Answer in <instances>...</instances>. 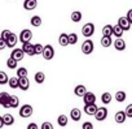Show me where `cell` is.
<instances>
[{"mask_svg":"<svg viewBox=\"0 0 132 129\" xmlns=\"http://www.w3.org/2000/svg\"><path fill=\"white\" fill-rule=\"evenodd\" d=\"M87 93V87L84 86V85H78V86H75V89H74V94L77 95V97H80V98H83V95Z\"/></svg>","mask_w":132,"mask_h":129,"instance_id":"17","label":"cell"},{"mask_svg":"<svg viewBox=\"0 0 132 129\" xmlns=\"http://www.w3.org/2000/svg\"><path fill=\"white\" fill-rule=\"evenodd\" d=\"M126 17H127V20L129 21V24L132 25V9H129V11L127 12V16H126Z\"/></svg>","mask_w":132,"mask_h":129,"instance_id":"43","label":"cell"},{"mask_svg":"<svg viewBox=\"0 0 132 129\" xmlns=\"http://www.w3.org/2000/svg\"><path fill=\"white\" fill-rule=\"evenodd\" d=\"M8 81H9V77H8V74L4 72V71H0V85H7L8 84Z\"/></svg>","mask_w":132,"mask_h":129,"instance_id":"28","label":"cell"},{"mask_svg":"<svg viewBox=\"0 0 132 129\" xmlns=\"http://www.w3.org/2000/svg\"><path fill=\"white\" fill-rule=\"evenodd\" d=\"M114 119H115V123H118V124H123V123L126 121V119H127V115H126L124 111H118V112L115 113Z\"/></svg>","mask_w":132,"mask_h":129,"instance_id":"16","label":"cell"},{"mask_svg":"<svg viewBox=\"0 0 132 129\" xmlns=\"http://www.w3.org/2000/svg\"><path fill=\"white\" fill-rule=\"evenodd\" d=\"M42 56L44 57V60H52V59L54 57V48H53L51 44H45V46L43 47Z\"/></svg>","mask_w":132,"mask_h":129,"instance_id":"1","label":"cell"},{"mask_svg":"<svg viewBox=\"0 0 132 129\" xmlns=\"http://www.w3.org/2000/svg\"><path fill=\"white\" fill-rule=\"evenodd\" d=\"M123 33H124V30H123V29H122L119 25H115V26H113V35H115L117 38H122Z\"/></svg>","mask_w":132,"mask_h":129,"instance_id":"24","label":"cell"},{"mask_svg":"<svg viewBox=\"0 0 132 129\" xmlns=\"http://www.w3.org/2000/svg\"><path fill=\"white\" fill-rule=\"evenodd\" d=\"M3 121H4V125L11 126V125L14 124V117L11 113H5V115H3Z\"/></svg>","mask_w":132,"mask_h":129,"instance_id":"22","label":"cell"},{"mask_svg":"<svg viewBox=\"0 0 132 129\" xmlns=\"http://www.w3.org/2000/svg\"><path fill=\"white\" fill-rule=\"evenodd\" d=\"M111 99H113V97H111L110 93H104V94L101 95V100H102L104 104H109V103L111 102Z\"/></svg>","mask_w":132,"mask_h":129,"instance_id":"34","label":"cell"},{"mask_svg":"<svg viewBox=\"0 0 132 129\" xmlns=\"http://www.w3.org/2000/svg\"><path fill=\"white\" fill-rule=\"evenodd\" d=\"M34 78H35V82H36V84L42 85V84L45 81V74H44L43 72H36L35 76H34Z\"/></svg>","mask_w":132,"mask_h":129,"instance_id":"23","label":"cell"},{"mask_svg":"<svg viewBox=\"0 0 132 129\" xmlns=\"http://www.w3.org/2000/svg\"><path fill=\"white\" fill-rule=\"evenodd\" d=\"M75 43H78V35L75 33L69 34V44H75Z\"/></svg>","mask_w":132,"mask_h":129,"instance_id":"36","label":"cell"},{"mask_svg":"<svg viewBox=\"0 0 132 129\" xmlns=\"http://www.w3.org/2000/svg\"><path fill=\"white\" fill-rule=\"evenodd\" d=\"M7 47V43H5V40L3 39V38H0V50H4Z\"/></svg>","mask_w":132,"mask_h":129,"instance_id":"44","label":"cell"},{"mask_svg":"<svg viewBox=\"0 0 132 129\" xmlns=\"http://www.w3.org/2000/svg\"><path fill=\"white\" fill-rule=\"evenodd\" d=\"M58 43H60V46H62V47L69 46V34H65V33L60 34V37H58Z\"/></svg>","mask_w":132,"mask_h":129,"instance_id":"19","label":"cell"},{"mask_svg":"<svg viewBox=\"0 0 132 129\" xmlns=\"http://www.w3.org/2000/svg\"><path fill=\"white\" fill-rule=\"evenodd\" d=\"M9 97H11V95H9L8 93H5V91L0 93V106H3L4 108H9V104H8Z\"/></svg>","mask_w":132,"mask_h":129,"instance_id":"13","label":"cell"},{"mask_svg":"<svg viewBox=\"0 0 132 129\" xmlns=\"http://www.w3.org/2000/svg\"><path fill=\"white\" fill-rule=\"evenodd\" d=\"M126 98H127V95H126V93H124V91L119 90V91H117V93H115V100H117V102L122 103V102H124V100H126Z\"/></svg>","mask_w":132,"mask_h":129,"instance_id":"27","label":"cell"},{"mask_svg":"<svg viewBox=\"0 0 132 129\" xmlns=\"http://www.w3.org/2000/svg\"><path fill=\"white\" fill-rule=\"evenodd\" d=\"M31 38H32V33H31V30H29V29H23V30L21 31L20 37H18V39L21 40V43L30 42V40H31Z\"/></svg>","mask_w":132,"mask_h":129,"instance_id":"7","label":"cell"},{"mask_svg":"<svg viewBox=\"0 0 132 129\" xmlns=\"http://www.w3.org/2000/svg\"><path fill=\"white\" fill-rule=\"evenodd\" d=\"M22 51L25 52V55H29V56H34L35 55V46L31 43V42H26V43H22Z\"/></svg>","mask_w":132,"mask_h":129,"instance_id":"5","label":"cell"},{"mask_svg":"<svg viewBox=\"0 0 132 129\" xmlns=\"http://www.w3.org/2000/svg\"><path fill=\"white\" fill-rule=\"evenodd\" d=\"M97 108H98V107L96 106V103H93V104H84L83 111H84L88 116H95V113H96Z\"/></svg>","mask_w":132,"mask_h":129,"instance_id":"12","label":"cell"},{"mask_svg":"<svg viewBox=\"0 0 132 129\" xmlns=\"http://www.w3.org/2000/svg\"><path fill=\"white\" fill-rule=\"evenodd\" d=\"M34 46H35V55H42L44 46H42L40 43H36V44H34Z\"/></svg>","mask_w":132,"mask_h":129,"instance_id":"37","label":"cell"},{"mask_svg":"<svg viewBox=\"0 0 132 129\" xmlns=\"http://www.w3.org/2000/svg\"><path fill=\"white\" fill-rule=\"evenodd\" d=\"M118 25H119L124 31H128V30L131 29V24H129V21L127 20V17H119V20H118Z\"/></svg>","mask_w":132,"mask_h":129,"instance_id":"15","label":"cell"},{"mask_svg":"<svg viewBox=\"0 0 132 129\" xmlns=\"http://www.w3.org/2000/svg\"><path fill=\"white\" fill-rule=\"evenodd\" d=\"M57 123H58L60 126H66V125H68V123H69V119H68V116H66V115H60L58 119H57Z\"/></svg>","mask_w":132,"mask_h":129,"instance_id":"25","label":"cell"},{"mask_svg":"<svg viewBox=\"0 0 132 129\" xmlns=\"http://www.w3.org/2000/svg\"><path fill=\"white\" fill-rule=\"evenodd\" d=\"M32 112H34V110H32V107H31L30 104H23V106H21L18 113H20L21 117L27 119V117H30V116L32 115Z\"/></svg>","mask_w":132,"mask_h":129,"instance_id":"3","label":"cell"},{"mask_svg":"<svg viewBox=\"0 0 132 129\" xmlns=\"http://www.w3.org/2000/svg\"><path fill=\"white\" fill-rule=\"evenodd\" d=\"M111 43H113L111 37L102 35V38H101V46H102V47H110V46H111Z\"/></svg>","mask_w":132,"mask_h":129,"instance_id":"26","label":"cell"},{"mask_svg":"<svg viewBox=\"0 0 132 129\" xmlns=\"http://www.w3.org/2000/svg\"><path fill=\"white\" fill-rule=\"evenodd\" d=\"M82 129H93V124L91 121H86V123H83Z\"/></svg>","mask_w":132,"mask_h":129,"instance_id":"41","label":"cell"},{"mask_svg":"<svg viewBox=\"0 0 132 129\" xmlns=\"http://www.w3.org/2000/svg\"><path fill=\"white\" fill-rule=\"evenodd\" d=\"M83 102H84V104H93V103H96V95L91 91H87L83 95Z\"/></svg>","mask_w":132,"mask_h":129,"instance_id":"10","label":"cell"},{"mask_svg":"<svg viewBox=\"0 0 132 129\" xmlns=\"http://www.w3.org/2000/svg\"><path fill=\"white\" fill-rule=\"evenodd\" d=\"M17 60L16 59H13V57H9L8 60H7V67L9 68V69H16L17 68Z\"/></svg>","mask_w":132,"mask_h":129,"instance_id":"32","label":"cell"},{"mask_svg":"<svg viewBox=\"0 0 132 129\" xmlns=\"http://www.w3.org/2000/svg\"><path fill=\"white\" fill-rule=\"evenodd\" d=\"M30 87V81L27 77H18V89L26 91Z\"/></svg>","mask_w":132,"mask_h":129,"instance_id":"8","label":"cell"},{"mask_svg":"<svg viewBox=\"0 0 132 129\" xmlns=\"http://www.w3.org/2000/svg\"><path fill=\"white\" fill-rule=\"evenodd\" d=\"M30 24H31L32 26H35V28H39V26L42 25V18H40L39 16H32L31 20H30Z\"/></svg>","mask_w":132,"mask_h":129,"instance_id":"31","label":"cell"},{"mask_svg":"<svg viewBox=\"0 0 132 129\" xmlns=\"http://www.w3.org/2000/svg\"><path fill=\"white\" fill-rule=\"evenodd\" d=\"M8 104H9V108H17V107L20 106V99H18V97H17V95H11Z\"/></svg>","mask_w":132,"mask_h":129,"instance_id":"21","label":"cell"},{"mask_svg":"<svg viewBox=\"0 0 132 129\" xmlns=\"http://www.w3.org/2000/svg\"><path fill=\"white\" fill-rule=\"evenodd\" d=\"M114 47L117 51H124L126 50V42L122 38H117V40L114 42Z\"/></svg>","mask_w":132,"mask_h":129,"instance_id":"20","label":"cell"},{"mask_svg":"<svg viewBox=\"0 0 132 129\" xmlns=\"http://www.w3.org/2000/svg\"><path fill=\"white\" fill-rule=\"evenodd\" d=\"M4 126V121H3V116H0V129Z\"/></svg>","mask_w":132,"mask_h":129,"instance_id":"45","label":"cell"},{"mask_svg":"<svg viewBox=\"0 0 132 129\" xmlns=\"http://www.w3.org/2000/svg\"><path fill=\"white\" fill-rule=\"evenodd\" d=\"M124 112H126L127 117H132V103H131V104H128V106L126 107Z\"/></svg>","mask_w":132,"mask_h":129,"instance_id":"38","label":"cell"},{"mask_svg":"<svg viewBox=\"0 0 132 129\" xmlns=\"http://www.w3.org/2000/svg\"><path fill=\"white\" fill-rule=\"evenodd\" d=\"M42 129H54V128H53L52 123H49V121H44V123L42 124Z\"/></svg>","mask_w":132,"mask_h":129,"instance_id":"40","label":"cell"},{"mask_svg":"<svg viewBox=\"0 0 132 129\" xmlns=\"http://www.w3.org/2000/svg\"><path fill=\"white\" fill-rule=\"evenodd\" d=\"M17 42H18V37H17L14 33H11V35H9L8 39L5 40L7 47H9V48H14L16 44H17Z\"/></svg>","mask_w":132,"mask_h":129,"instance_id":"9","label":"cell"},{"mask_svg":"<svg viewBox=\"0 0 132 129\" xmlns=\"http://www.w3.org/2000/svg\"><path fill=\"white\" fill-rule=\"evenodd\" d=\"M27 129H39V126H38L36 123H30V124L27 125Z\"/></svg>","mask_w":132,"mask_h":129,"instance_id":"42","label":"cell"},{"mask_svg":"<svg viewBox=\"0 0 132 129\" xmlns=\"http://www.w3.org/2000/svg\"><path fill=\"white\" fill-rule=\"evenodd\" d=\"M8 85L12 89H18V77H11L8 81Z\"/></svg>","mask_w":132,"mask_h":129,"instance_id":"33","label":"cell"},{"mask_svg":"<svg viewBox=\"0 0 132 129\" xmlns=\"http://www.w3.org/2000/svg\"><path fill=\"white\" fill-rule=\"evenodd\" d=\"M11 57L16 59L17 61H21L25 57V52L22 51V48H13V51L11 53Z\"/></svg>","mask_w":132,"mask_h":129,"instance_id":"11","label":"cell"},{"mask_svg":"<svg viewBox=\"0 0 132 129\" xmlns=\"http://www.w3.org/2000/svg\"><path fill=\"white\" fill-rule=\"evenodd\" d=\"M93 50H95V44L91 39H87L82 43V52L84 55H91L93 52Z\"/></svg>","mask_w":132,"mask_h":129,"instance_id":"2","label":"cell"},{"mask_svg":"<svg viewBox=\"0 0 132 129\" xmlns=\"http://www.w3.org/2000/svg\"><path fill=\"white\" fill-rule=\"evenodd\" d=\"M38 7V0H25L23 2V9L26 11H34Z\"/></svg>","mask_w":132,"mask_h":129,"instance_id":"14","label":"cell"},{"mask_svg":"<svg viewBox=\"0 0 132 129\" xmlns=\"http://www.w3.org/2000/svg\"><path fill=\"white\" fill-rule=\"evenodd\" d=\"M11 33H12L11 30H3V31H2V35H0V38H3L4 40H7L8 37L11 35Z\"/></svg>","mask_w":132,"mask_h":129,"instance_id":"39","label":"cell"},{"mask_svg":"<svg viewBox=\"0 0 132 129\" xmlns=\"http://www.w3.org/2000/svg\"><path fill=\"white\" fill-rule=\"evenodd\" d=\"M17 77H27V69L23 67H20L17 69Z\"/></svg>","mask_w":132,"mask_h":129,"instance_id":"35","label":"cell"},{"mask_svg":"<svg viewBox=\"0 0 132 129\" xmlns=\"http://www.w3.org/2000/svg\"><path fill=\"white\" fill-rule=\"evenodd\" d=\"M82 17H83V15H82L79 11H74V12L71 13V21H73V22H80Z\"/></svg>","mask_w":132,"mask_h":129,"instance_id":"29","label":"cell"},{"mask_svg":"<svg viewBox=\"0 0 132 129\" xmlns=\"http://www.w3.org/2000/svg\"><path fill=\"white\" fill-rule=\"evenodd\" d=\"M102 35L111 37L113 35V25H105L102 28Z\"/></svg>","mask_w":132,"mask_h":129,"instance_id":"30","label":"cell"},{"mask_svg":"<svg viewBox=\"0 0 132 129\" xmlns=\"http://www.w3.org/2000/svg\"><path fill=\"white\" fill-rule=\"evenodd\" d=\"M93 33H95V25H93L92 22H88V24L83 25V28H82V34H83L84 37L89 38V37L93 35Z\"/></svg>","mask_w":132,"mask_h":129,"instance_id":"4","label":"cell"},{"mask_svg":"<svg viewBox=\"0 0 132 129\" xmlns=\"http://www.w3.org/2000/svg\"><path fill=\"white\" fill-rule=\"evenodd\" d=\"M95 117H96L97 121H104L108 117V108L106 107H98L96 113H95Z\"/></svg>","mask_w":132,"mask_h":129,"instance_id":"6","label":"cell"},{"mask_svg":"<svg viewBox=\"0 0 132 129\" xmlns=\"http://www.w3.org/2000/svg\"><path fill=\"white\" fill-rule=\"evenodd\" d=\"M70 117L73 119V121H79L82 117V111L79 108H73L70 111Z\"/></svg>","mask_w":132,"mask_h":129,"instance_id":"18","label":"cell"}]
</instances>
